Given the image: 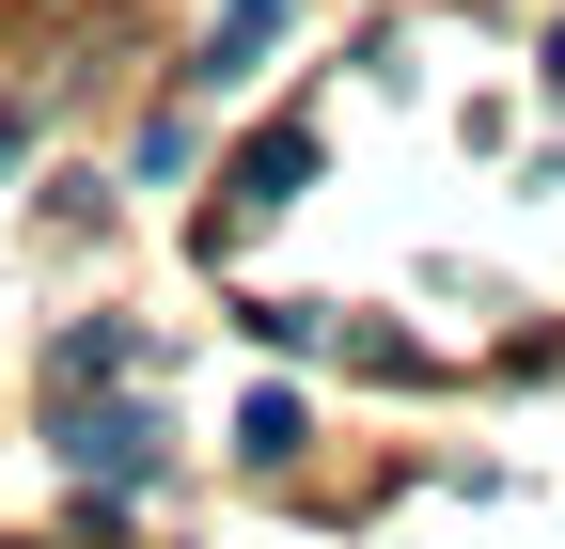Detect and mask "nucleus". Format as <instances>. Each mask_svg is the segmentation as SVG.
I'll return each mask as SVG.
<instances>
[{"mask_svg":"<svg viewBox=\"0 0 565 549\" xmlns=\"http://www.w3.org/2000/svg\"><path fill=\"white\" fill-rule=\"evenodd\" d=\"M63 471H79V487H141V471H158V408H79V424H63Z\"/></svg>","mask_w":565,"mask_h":549,"instance_id":"obj_1","label":"nucleus"},{"mask_svg":"<svg viewBox=\"0 0 565 549\" xmlns=\"http://www.w3.org/2000/svg\"><path fill=\"white\" fill-rule=\"evenodd\" d=\"M550 79H565V32H550Z\"/></svg>","mask_w":565,"mask_h":549,"instance_id":"obj_6","label":"nucleus"},{"mask_svg":"<svg viewBox=\"0 0 565 549\" xmlns=\"http://www.w3.org/2000/svg\"><path fill=\"white\" fill-rule=\"evenodd\" d=\"M282 17H299V0H221V32H204V63H189V79H204V95H236L252 63H267V32H282Z\"/></svg>","mask_w":565,"mask_h":549,"instance_id":"obj_2","label":"nucleus"},{"mask_svg":"<svg viewBox=\"0 0 565 549\" xmlns=\"http://www.w3.org/2000/svg\"><path fill=\"white\" fill-rule=\"evenodd\" d=\"M315 189V142H299V126H282V142H252L236 158V204H299Z\"/></svg>","mask_w":565,"mask_h":549,"instance_id":"obj_3","label":"nucleus"},{"mask_svg":"<svg viewBox=\"0 0 565 549\" xmlns=\"http://www.w3.org/2000/svg\"><path fill=\"white\" fill-rule=\"evenodd\" d=\"M236 455H267V471L299 455V392H252V408H236Z\"/></svg>","mask_w":565,"mask_h":549,"instance_id":"obj_5","label":"nucleus"},{"mask_svg":"<svg viewBox=\"0 0 565 549\" xmlns=\"http://www.w3.org/2000/svg\"><path fill=\"white\" fill-rule=\"evenodd\" d=\"M126 362H158V346H141V330H63V362H47V377L79 392V377H126Z\"/></svg>","mask_w":565,"mask_h":549,"instance_id":"obj_4","label":"nucleus"}]
</instances>
